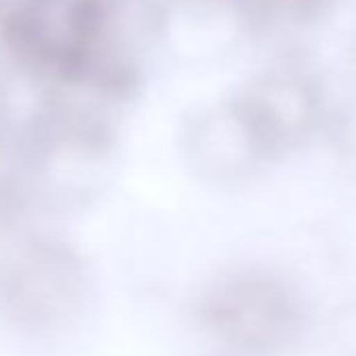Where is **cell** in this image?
<instances>
[{"instance_id":"obj_1","label":"cell","mask_w":356,"mask_h":356,"mask_svg":"<svg viewBox=\"0 0 356 356\" xmlns=\"http://www.w3.org/2000/svg\"><path fill=\"white\" fill-rule=\"evenodd\" d=\"M300 316L293 296L266 279H237L204 304L206 329L248 356H264L289 343L302 325Z\"/></svg>"}]
</instances>
